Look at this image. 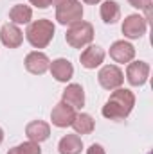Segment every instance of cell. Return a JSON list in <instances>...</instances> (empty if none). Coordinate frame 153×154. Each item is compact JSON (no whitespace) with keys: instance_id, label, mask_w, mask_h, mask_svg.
I'll return each instance as SVG.
<instances>
[{"instance_id":"1","label":"cell","mask_w":153,"mask_h":154,"mask_svg":"<svg viewBox=\"0 0 153 154\" xmlns=\"http://www.w3.org/2000/svg\"><path fill=\"white\" fill-rule=\"evenodd\" d=\"M133 106H135L133 91L126 88H117L106 100V104L103 106L101 113L108 120H124L133 111Z\"/></svg>"},{"instance_id":"2","label":"cell","mask_w":153,"mask_h":154,"mask_svg":"<svg viewBox=\"0 0 153 154\" xmlns=\"http://www.w3.org/2000/svg\"><path fill=\"white\" fill-rule=\"evenodd\" d=\"M54 31H56L54 23L47 18H41L29 23L25 31V38L34 48H45L54 38Z\"/></svg>"},{"instance_id":"3","label":"cell","mask_w":153,"mask_h":154,"mask_svg":"<svg viewBox=\"0 0 153 154\" xmlns=\"http://www.w3.org/2000/svg\"><path fill=\"white\" fill-rule=\"evenodd\" d=\"M65 39L72 48H83V47L90 45L94 39V25L90 22H83V20L76 22L67 29Z\"/></svg>"},{"instance_id":"4","label":"cell","mask_w":153,"mask_h":154,"mask_svg":"<svg viewBox=\"0 0 153 154\" xmlns=\"http://www.w3.org/2000/svg\"><path fill=\"white\" fill-rule=\"evenodd\" d=\"M124 38L128 39H139L142 38L148 31V20L141 14H128L122 22V27H121Z\"/></svg>"},{"instance_id":"5","label":"cell","mask_w":153,"mask_h":154,"mask_svg":"<svg viewBox=\"0 0 153 154\" xmlns=\"http://www.w3.org/2000/svg\"><path fill=\"white\" fill-rule=\"evenodd\" d=\"M97 81L105 90H117L124 82V74L117 65H105L97 74Z\"/></svg>"},{"instance_id":"6","label":"cell","mask_w":153,"mask_h":154,"mask_svg":"<svg viewBox=\"0 0 153 154\" xmlns=\"http://www.w3.org/2000/svg\"><path fill=\"white\" fill-rule=\"evenodd\" d=\"M81 18H83V5L79 0L56 7V20L60 25H72L76 22H81Z\"/></svg>"},{"instance_id":"7","label":"cell","mask_w":153,"mask_h":154,"mask_svg":"<svg viewBox=\"0 0 153 154\" xmlns=\"http://www.w3.org/2000/svg\"><path fill=\"white\" fill-rule=\"evenodd\" d=\"M150 77V65L146 61H133L128 63L126 68V79L132 86H144Z\"/></svg>"},{"instance_id":"8","label":"cell","mask_w":153,"mask_h":154,"mask_svg":"<svg viewBox=\"0 0 153 154\" xmlns=\"http://www.w3.org/2000/svg\"><path fill=\"white\" fill-rule=\"evenodd\" d=\"M74 118H76V109L70 108L69 104H65L63 100H60L50 111V120L56 127H69V125H72Z\"/></svg>"},{"instance_id":"9","label":"cell","mask_w":153,"mask_h":154,"mask_svg":"<svg viewBox=\"0 0 153 154\" xmlns=\"http://www.w3.org/2000/svg\"><path fill=\"white\" fill-rule=\"evenodd\" d=\"M25 70L29 74H34V75H43L49 66H50V59L47 57V54L40 52V50H34V52H29L25 56Z\"/></svg>"},{"instance_id":"10","label":"cell","mask_w":153,"mask_h":154,"mask_svg":"<svg viewBox=\"0 0 153 154\" xmlns=\"http://www.w3.org/2000/svg\"><path fill=\"white\" fill-rule=\"evenodd\" d=\"M110 57L114 59L115 63H132L135 57V47L124 39L114 41L110 47Z\"/></svg>"},{"instance_id":"11","label":"cell","mask_w":153,"mask_h":154,"mask_svg":"<svg viewBox=\"0 0 153 154\" xmlns=\"http://www.w3.org/2000/svg\"><path fill=\"white\" fill-rule=\"evenodd\" d=\"M79 61H81V66L83 68L94 70V68H97L105 61V50L101 47H97V45H90V47H86L81 52Z\"/></svg>"},{"instance_id":"12","label":"cell","mask_w":153,"mask_h":154,"mask_svg":"<svg viewBox=\"0 0 153 154\" xmlns=\"http://www.w3.org/2000/svg\"><path fill=\"white\" fill-rule=\"evenodd\" d=\"M0 41L7 48H18L24 41V34L15 23H4L0 27Z\"/></svg>"},{"instance_id":"13","label":"cell","mask_w":153,"mask_h":154,"mask_svg":"<svg viewBox=\"0 0 153 154\" xmlns=\"http://www.w3.org/2000/svg\"><path fill=\"white\" fill-rule=\"evenodd\" d=\"M25 134L29 138V142L34 143H41L45 140H49L50 136V125L43 120H33L25 125Z\"/></svg>"},{"instance_id":"14","label":"cell","mask_w":153,"mask_h":154,"mask_svg":"<svg viewBox=\"0 0 153 154\" xmlns=\"http://www.w3.org/2000/svg\"><path fill=\"white\" fill-rule=\"evenodd\" d=\"M61 100L65 104H69L70 108H74V109H81L85 106V91H83V86L77 84V82L69 84L63 90V93H61Z\"/></svg>"},{"instance_id":"15","label":"cell","mask_w":153,"mask_h":154,"mask_svg":"<svg viewBox=\"0 0 153 154\" xmlns=\"http://www.w3.org/2000/svg\"><path fill=\"white\" fill-rule=\"evenodd\" d=\"M49 70H50L52 77H54L58 82H67V81H70L72 75H74V66H72V63H70L69 59H65V57L54 59V61L50 63Z\"/></svg>"},{"instance_id":"16","label":"cell","mask_w":153,"mask_h":154,"mask_svg":"<svg viewBox=\"0 0 153 154\" xmlns=\"http://www.w3.org/2000/svg\"><path fill=\"white\" fill-rule=\"evenodd\" d=\"M9 20L11 23L15 25H25V23H31L33 20V9L29 5H24V4H16L11 7L9 11Z\"/></svg>"},{"instance_id":"17","label":"cell","mask_w":153,"mask_h":154,"mask_svg":"<svg viewBox=\"0 0 153 154\" xmlns=\"http://www.w3.org/2000/svg\"><path fill=\"white\" fill-rule=\"evenodd\" d=\"M81 149H83V142L79 134H65L58 143L60 154H81Z\"/></svg>"},{"instance_id":"18","label":"cell","mask_w":153,"mask_h":154,"mask_svg":"<svg viewBox=\"0 0 153 154\" xmlns=\"http://www.w3.org/2000/svg\"><path fill=\"white\" fill-rule=\"evenodd\" d=\"M101 18L105 23H110L114 25L115 22L121 18V5L115 2V0H105L101 4Z\"/></svg>"},{"instance_id":"19","label":"cell","mask_w":153,"mask_h":154,"mask_svg":"<svg viewBox=\"0 0 153 154\" xmlns=\"http://www.w3.org/2000/svg\"><path fill=\"white\" fill-rule=\"evenodd\" d=\"M72 127H74L76 134H90L94 131V127H96V120L88 113H76Z\"/></svg>"},{"instance_id":"20","label":"cell","mask_w":153,"mask_h":154,"mask_svg":"<svg viewBox=\"0 0 153 154\" xmlns=\"http://www.w3.org/2000/svg\"><path fill=\"white\" fill-rule=\"evenodd\" d=\"M7 154H41V149H40V143L25 142V143H20V145L9 149Z\"/></svg>"},{"instance_id":"21","label":"cell","mask_w":153,"mask_h":154,"mask_svg":"<svg viewBox=\"0 0 153 154\" xmlns=\"http://www.w3.org/2000/svg\"><path fill=\"white\" fill-rule=\"evenodd\" d=\"M130 2V5L132 7H135V9H139V11H144L146 13V20L150 18V7H151V0H128Z\"/></svg>"},{"instance_id":"22","label":"cell","mask_w":153,"mask_h":154,"mask_svg":"<svg viewBox=\"0 0 153 154\" xmlns=\"http://www.w3.org/2000/svg\"><path fill=\"white\" fill-rule=\"evenodd\" d=\"M31 5L38 7V9H47L49 5H52V0H29Z\"/></svg>"},{"instance_id":"23","label":"cell","mask_w":153,"mask_h":154,"mask_svg":"<svg viewBox=\"0 0 153 154\" xmlns=\"http://www.w3.org/2000/svg\"><path fill=\"white\" fill-rule=\"evenodd\" d=\"M86 154H106V152H105L103 145H99V143H92V145L86 149Z\"/></svg>"},{"instance_id":"24","label":"cell","mask_w":153,"mask_h":154,"mask_svg":"<svg viewBox=\"0 0 153 154\" xmlns=\"http://www.w3.org/2000/svg\"><path fill=\"white\" fill-rule=\"evenodd\" d=\"M70 2H74V0H52V4H54L56 7H60V5H65V4H70Z\"/></svg>"},{"instance_id":"25","label":"cell","mask_w":153,"mask_h":154,"mask_svg":"<svg viewBox=\"0 0 153 154\" xmlns=\"http://www.w3.org/2000/svg\"><path fill=\"white\" fill-rule=\"evenodd\" d=\"M85 4H90V5H94V4H99V2H103V0H83Z\"/></svg>"},{"instance_id":"26","label":"cell","mask_w":153,"mask_h":154,"mask_svg":"<svg viewBox=\"0 0 153 154\" xmlns=\"http://www.w3.org/2000/svg\"><path fill=\"white\" fill-rule=\"evenodd\" d=\"M4 142V131H2V127H0V143Z\"/></svg>"}]
</instances>
